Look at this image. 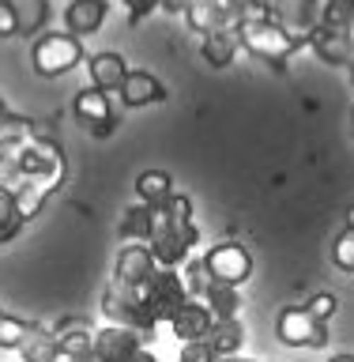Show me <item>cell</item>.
<instances>
[{"label": "cell", "mask_w": 354, "mask_h": 362, "mask_svg": "<svg viewBox=\"0 0 354 362\" xmlns=\"http://www.w3.org/2000/svg\"><path fill=\"white\" fill-rule=\"evenodd\" d=\"M136 197H140V204H147V208H163V204L174 197V177H170L166 170H143V174L136 177Z\"/></svg>", "instance_id": "obj_24"}, {"label": "cell", "mask_w": 354, "mask_h": 362, "mask_svg": "<svg viewBox=\"0 0 354 362\" xmlns=\"http://www.w3.org/2000/svg\"><path fill=\"white\" fill-rule=\"evenodd\" d=\"M11 192H16V208H19V215H23V223H30L34 215L42 211V204L53 197L45 185H38V181H16V185H11Z\"/></svg>", "instance_id": "obj_26"}, {"label": "cell", "mask_w": 354, "mask_h": 362, "mask_svg": "<svg viewBox=\"0 0 354 362\" xmlns=\"http://www.w3.org/2000/svg\"><path fill=\"white\" fill-rule=\"evenodd\" d=\"M211 325H215V313H211L203 302H192V298L181 305L174 317H170V332H174L181 344H192V339H208Z\"/></svg>", "instance_id": "obj_16"}, {"label": "cell", "mask_w": 354, "mask_h": 362, "mask_svg": "<svg viewBox=\"0 0 354 362\" xmlns=\"http://www.w3.org/2000/svg\"><path fill=\"white\" fill-rule=\"evenodd\" d=\"M8 113H11V110H8V102H4V98H0V121H4V117H8Z\"/></svg>", "instance_id": "obj_41"}, {"label": "cell", "mask_w": 354, "mask_h": 362, "mask_svg": "<svg viewBox=\"0 0 354 362\" xmlns=\"http://www.w3.org/2000/svg\"><path fill=\"white\" fill-rule=\"evenodd\" d=\"M102 313H106L110 325H124V328H136L140 336H151L155 325L143 310V294L140 287H129L121 279H110L106 291H102Z\"/></svg>", "instance_id": "obj_6"}, {"label": "cell", "mask_w": 354, "mask_h": 362, "mask_svg": "<svg viewBox=\"0 0 354 362\" xmlns=\"http://www.w3.org/2000/svg\"><path fill=\"white\" fill-rule=\"evenodd\" d=\"M177 362H219V355H215V347L208 339H192V344H181Z\"/></svg>", "instance_id": "obj_33"}, {"label": "cell", "mask_w": 354, "mask_h": 362, "mask_svg": "<svg viewBox=\"0 0 354 362\" xmlns=\"http://www.w3.org/2000/svg\"><path fill=\"white\" fill-rule=\"evenodd\" d=\"M347 226H354V204H350V211H347Z\"/></svg>", "instance_id": "obj_42"}, {"label": "cell", "mask_w": 354, "mask_h": 362, "mask_svg": "<svg viewBox=\"0 0 354 362\" xmlns=\"http://www.w3.org/2000/svg\"><path fill=\"white\" fill-rule=\"evenodd\" d=\"M136 347H143V336L136 332V328H124V325L95 328V344H90V351H95L102 362H124Z\"/></svg>", "instance_id": "obj_13"}, {"label": "cell", "mask_w": 354, "mask_h": 362, "mask_svg": "<svg viewBox=\"0 0 354 362\" xmlns=\"http://www.w3.org/2000/svg\"><path fill=\"white\" fill-rule=\"evenodd\" d=\"M181 276H185V287H189L192 298H203V291L215 283L211 272H208V264H203V257H200V260H185V272H181Z\"/></svg>", "instance_id": "obj_29"}, {"label": "cell", "mask_w": 354, "mask_h": 362, "mask_svg": "<svg viewBox=\"0 0 354 362\" xmlns=\"http://www.w3.org/2000/svg\"><path fill=\"white\" fill-rule=\"evenodd\" d=\"M208 344L215 347V355H242V344H245V328L237 317H215L211 332H208Z\"/></svg>", "instance_id": "obj_22"}, {"label": "cell", "mask_w": 354, "mask_h": 362, "mask_svg": "<svg viewBox=\"0 0 354 362\" xmlns=\"http://www.w3.org/2000/svg\"><path fill=\"white\" fill-rule=\"evenodd\" d=\"M328 362H354V355H332Z\"/></svg>", "instance_id": "obj_40"}, {"label": "cell", "mask_w": 354, "mask_h": 362, "mask_svg": "<svg viewBox=\"0 0 354 362\" xmlns=\"http://www.w3.org/2000/svg\"><path fill=\"white\" fill-rule=\"evenodd\" d=\"M354 19V0H324V11H321V23H328V27H339L347 30Z\"/></svg>", "instance_id": "obj_30"}, {"label": "cell", "mask_w": 354, "mask_h": 362, "mask_svg": "<svg viewBox=\"0 0 354 362\" xmlns=\"http://www.w3.org/2000/svg\"><path fill=\"white\" fill-rule=\"evenodd\" d=\"M124 11H129V23H143L155 8H163V0H121Z\"/></svg>", "instance_id": "obj_35"}, {"label": "cell", "mask_w": 354, "mask_h": 362, "mask_svg": "<svg viewBox=\"0 0 354 362\" xmlns=\"http://www.w3.org/2000/svg\"><path fill=\"white\" fill-rule=\"evenodd\" d=\"M347 38H350V45H354V19H350V27H347Z\"/></svg>", "instance_id": "obj_43"}, {"label": "cell", "mask_w": 354, "mask_h": 362, "mask_svg": "<svg viewBox=\"0 0 354 362\" xmlns=\"http://www.w3.org/2000/svg\"><path fill=\"white\" fill-rule=\"evenodd\" d=\"M4 166L11 170L16 181H38V185H45L49 192L61 189L64 174H68L61 144H42V140H27L23 147H16V155H11Z\"/></svg>", "instance_id": "obj_2"}, {"label": "cell", "mask_w": 354, "mask_h": 362, "mask_svg": "<svg viewBox=\"0 0 354 362\" xmlns=\"http://www.w3.org/2000/svg\"><path fill=\"white\" fill-rule=\"evenodd\" d=\"M163 8H166V11H174V16H177V11H181V16H185L189 0H163Z\"/></svg>", "instance_id": "obj_37"}, {"label": "cell", "mask_w": 354, "mask_h": 362, "mask_svg": "<svg viewBox=\"0 0 354 362\" xmlns=\"http://www.w3.org/2000/svg\"><path fill=\"white\" fill-rule=\"evenodd\" d=\"M185 23H189V30L200 34V38H203V34H211V30H219V27H226L223 0H189Z\"/></svg>", "instance_id": "obj_23"}, {"label": "cell", "mask_w": 354, "mask_h": 362, "mask_svg": "<svg viewBox=\"0 0 354 362\" xmlns=\"http://www.w3.org/2000/svg\"><path fill=\"white\" fill-rule=\"evenodd\" d=\"M106 16H110V0H68V8H64V30L76 34V38H87V34L102 30Z\"/></svg>", "instance_id": "obj_17"}, {"label": "cell", "mask_w": 354, "mask_h": 362, "mask_svg": "<svg viewBox=\"0 0 354 362\" xmlns=\"http://www.w3.org/2000/svg\"><path fill=\"white\" fill-rule=\"evenodd\" d=\"M276 336L287 347H302V351H324L328 347V325L305 310V305H287L276 317Z\"/></svg>", "instance_id": "obj_7"}, {"label": "cell", "mask_w": 354, "mask_h": 362, "mask_svg": "<svg viewBox=\"0 0 354 362\" xmlns=\"http://www.w3.org/2000/svg\"><path fill=\"white\" fill-rule=\"evenodd\" d=\"M200 242V230L192 223V200L185 192H174L155 219V234H151V253L158 260V268H177L192 257V249Z\"/></svg>", "instance_id": "obj_1"}, {"label": "cell", "mask_w": 354, "mask_h": 362, "mask_svg": "<svg viewBox=\"0 0 354 362\" xmlns=\"http://www.w3.org/2000/svg\"><path fill=\"white\" fill-rule=\"evenodd\" d=\"M200 302L208 305L215 317H237L242 313V294H237V287H230V283H211Z\"/></svg>", "instance_id": "obj_25"}, {"label": "cell", "mask_w": 354, "mask_h": 362, "mask_svg": "<svg viewBox=\"0 0 354 362\" xmlns=\"http://www.w3.org/2000/svg\"><path fill=\"white\" fill-rule=\"evenodd\" d=\"M53 339H57V351H61V358H79L83 351H90L95 344V325L87 321V317H61L53 328Z\"/></svg>", "instance_id": "obj_14"}, {"label": "cell", "mask_w": 354, "mask_h": 362, "mask_svg": "<svg viewBox=\"0 0 354 362\" xmlns=\"http://www.w3.org/2000/svg\"><path fill=\"white\" fill-rule=\"evenodd\" d=\"M87 72H90V87L106 90V95H113V90H121L124 76H129V64H124L121 53L113 49H102L95 57H87Z\"/></svg>", "instance_id": "obj_18"}, {"label": "cell", "mask_w": 354, "mask_h": 362, "mask_svg": "<svg viewBox=\"0 0 354 362\" xmlns=\"http://www.w3.org/2000/svg\"><path fill=\"white\" fill-rule=\"evenodd\" d=\"M124 362H158V358H155V355H151V351H147V347H136V351H132V355L124 358Z\"/></svg>", "instance_id": "obj_36"}, {"label": "cell", "mask_w": 354, "mask_h": 362, "mask_svg": "<svg viewBox=\"0 0 354 362\" xmlns=\"http://www.w3.org/2000/svg\"><path fill=\"white\" fill-rule=\"evenodd\" d=\"M237 49H242V38H237L234 27H219L211 34H203V45H200V57L208 61L211 68H226L234 64Z\"/></svg>", "instance_id": "obj_19"}, {"label": "cell", "mask_w": 354, "mask_h": 362, "mask_svg": "<svg viewBox=\"0 0 354 362\" xmlns=\"http://www.w3.org/2000/svg\"><path fill=\"white\" fill-rule=\"evenodd\" d=\"M332 260H336V268H339V272H350V276H354V226H347V230L336 238Z\"/></svg>", "instance_id": "obj_31"}, {"label": "cell", "mask_w": 354, "mask_h": 362, "mask_svg": "<svg viewBox=\"0 0 354 362\" xmlns=\"http://www.w3.org/2000/svg\"><path fill=\"white\" fill-rule=\"evenodd\" d=\"M321 11H324V0H271L268 4V16L290 38H298V45H309V34L321 23Z\"/></svg>", "instance_id": "obj_10"}, {"label": "cell", "mask_w": 354, "mask_h": 362, "mask_svg": "<svg viewBox=\"0 0 354 362\" xmlns=\"http://www.w3.org/2000/svg\"><path fill=\"white\" fill-rule=\"evenodd\" d=\"M72 113H76V121L83 124L90 136H98V140L113 136V132H117V124H121L117 110H113V98L106 95V90H98V87H83V90H79L76 102H72Z\"/></svg>", "instance_id": "obj_8"}, {"label": "cell", "mask_w": 354, "mask_h": 362, "mask_svg": "<svg viewBox=\"0 0 354 362\" xmlns=\"http://www.w3.org/2000/svg\"><path fill=\"white\" fill-rule=\"evenodd\" d=\"M117 95H121V102L129 110H143V106H155V102H166V87H163V79H158V76L136 68V72L124 76V83H121Z\"/></svg>", "instance_id": "obj_15"}, {"label": "cell", "mask_w": 354, "mask_h": 362, "mask_svg": "<svg viewBox=\"0 0 354 362\" xmlns=\"http://www.w3.org/2000/svg\"><path fill=\"white\" fill-rule=\"evenodd\" d=\"M237 38H242V49H249L256 61H264L271 68H287V61L302 49L298 38H290L271 16H256V19L237 23Z\"/></svg>", "instance_id": "obj_3"}, {"label": "cell", "mask_w": 354, "mask_h": 362, "mask_svg": "<svg viewBox=\"0 0 354 362\" xmlns=\"http://www.w3.org/2000/svg\"><path fill=\"white\" fill-rule=\"evenodd\" d=\"M347 72H350V83H354V61H350V64H347Z\"/></svg>", "instance_id": "obj_44"}, {"label": "cell", "mask_w": 354, "mask_h": 362, "mask_svg": "<svg viewBox=\"0 0 354 362\" xmlns=\"http://www.w3.org/2000/svg\"><path fill=\"white\" fill-rule=\"evenodd\" d=\"M23 215L16 208V192H11V185H0V245L11 242L19 230H23Z\"/></svg>", "instance_id": "obj_27"}, {"label": "cell", "mask_w": 354, "mask_h": 362, "mask_svg": "<svg viewBox=\"0 0 354 362\" xmlns=\"http://www.w3.org/2000/svg\"><path fill=\"white\" fill-rule=\"evenodd\" d=\"M19 8L11 0H0V38H16L19 34Z\"/></svg>", "instance_id": "obj_34"}, {"label": "cell", "mask_w": 354, "mask_h": 362, "mask_svg": "<svg viewBox=\"0 0 354 362\" xmlns=\"http://www.w3.org/2000/svg\"><path fill=\"white\" fill-rule=\"evenodd\" d=\"M155 272H158V260L151 253V245H143V242H129L117 253V260H113V279L129 283V287H143Z\"/></svg>", "instance_id": "obj_11"}, {"label": "cell", "mask_w": 354, "mask_h": 362, "mask_svg": "<svg viewBox=\"0 0 354 362\" xmlns=\"http://www.w3.org/2000/svg\"><path fill=\"white\" fill-rule=\"evenodd\" d=\"M27 332H30V321H19V317H11V313L0 310V347H4V351H16Z\"/></svg>", "instance_id": "obj_28"}, {"label": "cell", "mask_w": 354, "mask_h": 362, "mask_svg": "<svg viewBox=\"0 0 354 362\" xmlns=\"http://www.w3.org/2000/svg\"><path fill=\"white\" fill-rule=\"evenodd\" d=\"M155 219H158V208H147V204H132L124 208L121 223H117V238L121 242H151L155 234Z\"/></svg>", "instance_id": "obj_20"}, {"label": "cell", "mask_w": 354, "mask_h": 362, "mask_svg": "<svg viewBox=\"0 0 354 362\" xmlns=\"http://www.w3.org/2000/svg\"><path fill=\"white\" fill-rule=\"evenodd\" d=\"M16 351H19L23 362H57V358H61L53 332H49L45 325H38V321H30V332L23 336V344H19Z\"/></svg>", "instance_id": "obj_21"}, {"label": "cell", "mask_w": 354, "mask_h": 362, "mask_svg": "<svg viewBox=\"0 0 354 362\" xmlns=\"http://www.w3.org/2000/svg\"><path fill=\"white\" fill-rule=\"evenodd\" d=\"M305 310H309L317 321H324V325H328V321L336 317V310H339V298H336L332 291H321V294H313V298L305 302Z\"/></svg>", "instance_id": "obj_32"}, {"label": "cell", "mask_w": 354, "mask_h": 362, "mask_svg": "<svg viewBox=\"0 0 354 362\" xmlns=\"http://www.w3.org/2000/svg\"><path fill=\"white\" fill-rule=\"evenodd\" d=\"M83 61V42L76 34H42L30 49V64L34 72L45 76V79H57V76H68L72 68H79Z\"/></svg>", "instance_id": "obj_5"}, {"label": "cell", "mask_w": 354, "mask_h": 362, "mask_svg": "<svg viewBox=\"0 0 354 362\" xmlns=\"http://www.w3.org/2000/svg\"><path fill=\"white\" fill-rule=\"evenodd\" d=\"M309 49L317 53V61H324L328 68H347L354 61V45L347 38V30L317 23V30L309 34Z\"/></svg>", "instance_id": "obj_12"}, {"label": "cell", "mask_w": 354, "mask_h": 362, "mask_svg": "<svg viewBox=\"0 0 354 362\" xmlns=\"http://www.w3.org/2000/svg\"><path fill=\"white\" fill-rule=\"evenodd\" d=\"M219 362H253V358H242V355H223Z\"/></svg>", "instance_id": "obj_39"}, {"label": "cell", "mask_w": 354, "mask_h": 362, "mask_svg": "<svg viewBox=\"0 0 354 362\" xmlns=\"http://www.w3.org/2000/svg\"><path fill=\"white\" fill-rule=\"evenodd\" d=\"M203 264H208L215 283H230V287H242L253 276V253L242 242H215L203 253Z\"/></svg>", "instance_id": "obj_9"}, {"label": "cell", "mask_w": 354, "mask_h": 362, "mask_svg": "<svg viewBox=\"0 0 354 362\" xmlns=\"http://www.w3.org/2000/svg\"><path fill=\"white\" fill-rule=\"evenodd\" d=\"M140 294H143V310H147V317H151L155 328L170 325V317L192 298L189 287H185V276H181L177 268H158L155 276L140 287Z\"/></svg>", "instance_id": "obj_4"}, {"label": "cell", "mask_w": 354, "mask_h": 362, "mask_svg": "<svg viewBox=\"0 0 354 362\" xmlns=\"http://www.w3.org/2000/svg\"><path fill=\"white\" fill-rule=\"evenodd\" d=\"M72 362H102V358L95 355V351H83V355H79V358H72Z\"/></svg>", "instance_id": "obj_38"}]
</instances>
